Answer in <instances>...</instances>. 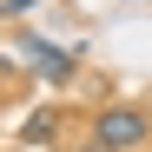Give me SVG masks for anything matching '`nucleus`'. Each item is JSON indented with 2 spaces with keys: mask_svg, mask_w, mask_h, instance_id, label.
Instances as JSON below:
<instances>
[{
  "mask_svg": "<svg viewBox=\"0 0 152 152\" xmlns=\"http://www.w3.org/2000/svg\"><path fill=\"white\" fill-rule=\"evenodd\" d=\"M60 119H66V113H53V106H40V113H33L27 126H20V145H46V139L60 132Z\"/></svg>",
  "mask_w": 152,
  "mask_h": 152,
  "instance_id": "7ed1b4c3",
  "label": "nucleus"
},
{
  "mask_svg": "<svg viewBox=\"0 0 152 152\" xmlns=\"http://www.w3.org/2000/svg\"><path fill=\"white\" fill-rule=\"evenodd\" d=\"M33 7H40V0H0V13H7L13 27H20V13H33Z\"/></svg>",
  "mask_w": 152,
  "mask_h": 152,
  "instance_id": "20e7f679",
  "label": "nucleus"
},
{
  "mask_svg": "<svg viewBox=\"0 0 152 152\" xmlns=\"http://www.w3.org/2000/svg\"><path fill=\"white\" fill-rule=\"evenodd\" d=\"M93 139L106 152H145L152 145V113L145 106H126V99H113V106L93 113Z\"/></svg>",
  "mask_w": 152,
  "mask_h": 152,
  "instance_id": "f257e3e1",
  "label": "nucleus"
},
{
  "mask_svg": "<svg viewBox=\"0 0 152 152\" xmlns=\"http://www.w3.org/2000/svg\"><path fill=\"white\" fill-rule=\"evenodd\" d=\"M13 46H20V60H27L46 86H73V73H80V53H73V46H53V40H40V33H27V27H20Z\"/></svg>",
  "mask_w": 152,
  "mask_h": 152,
  "instance_id": "f03ea898",
  "label": "nucleus"
},
{
  "mask_svg": "<svg viewBox=\"0 0 152 152\" xmlns=\"http://www.w3.org/2000/svg\"><path fill=\"white\" fill-rule=\"evenodd\" d=\"M86 152H106V145H99V139H93V145H86Z\"/></svg>",
  "mask_w": 152,
  "mask_h": 152,
  "instance_id": "39448f33",
  "label": "nucleus"
}]
</instances>
